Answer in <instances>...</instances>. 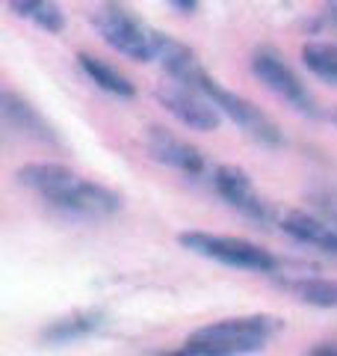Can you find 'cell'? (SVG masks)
Segmentation results:
<instances>
[{"instance_id": "cell-1", "label": "cell", "mask_w": 337, "mask_h": 356, "mask_svg": "<svg viewBox=\"0 0 337 356\" xmlns=\"http://www.w3.org/2000/svg\"><path fill=\"white\" fill-rule=\"evenodd\" d=\"M18 184L39 193L51 208L62 211L77 220H101L112 217L121 208V196L110 187L95 184L89 178L77 175L62 163H27L15 172Z\"/></svg>"}, {"instance_id": "cell-2", "label": "cell", "mask_w": 337, "mask_h": 356, "mask_svg": "<svg viewBox=\"0 0 337 356\" xmlns=\"http://www.w3.org/2000/svg\"><path fill=\"white\" fill-rule=\"evenodd\" d=\"M278 330L281 321L273 315L222 318L189 332V339H184L181 348L157 356H249L261 353Z\"/></svg>"}, {"instance_id": "cell-3", "label": "cell", "mask_w": 337, "mask_h": 356, "mask_svg": "<svg viewBox=\"0 0 337 356\" xmlns=\"http://www.w3.org/2000/svg\"><path fill=\"white\" fill-rule=\"evenodd\" d=\"M89 18H92V27L98 30V36L104 39L112 51H119L121 57L148 63V60H157V54H160L163 33L151 30L142 18H137L125 6L104 3V6L92 9Z\"/></svg>"}, {"instance_id": "cell-4", "label": "cell", "mask_w": 337, "mask_h": 356, "mask_svg": "<svg viewBox=\"0 0 337 356\" xmlns=\"http://www.w3.org/2000/svg\"><path fill=\"white\" fill-rule=\"evenodd\" d=\"M181 247L201 259L219 261L225 267H237V270H254V273H273L278 267V259L269 250L257 247L252 241L231 238V235H210V232H184Z\"/></svg>"}, {"instance_id": "cell-5", "label": "cell", "mask_w": 337, "mask_h": 356, "mask_svg": "<svg viewBox=\"0 0 337 356\" xmlns=\"http://www.w3.org/2000/svg\"><path fill=\"white\" fill-rule=\"evenodd\" d=\"M196 92L201 95H207L213 104H216V110L222 116H228L234 119L237 125L249 134L252 140H257L261 146H269V149H278L281 143H284V134H281L278 128V122L263 113L261 107H257L254 102H249V98H243L237 92H231V89H225L219 81H213L210 74H205V81L198 83Z\"/></svg>"}, {"instance_id": "cell-6", "label": "cell", "mask_w": 337, "mask_h": 356, "mask_svg": "<svg viewBox=\"0 0 337 356\" xmlns=\"http://www.w3.org/2000/svg\"><path fill=\"white\" fill-rule=\"evenodd\" d=\"M252 74L269 89V92L278 95L281 102H287L293 110H299V113H305V116L320 113L317 102H313V95L308 92V86L302 83V77L290 69L275 51L257 48L252 54Z\"/></svg>"}, {"instance_id": "cell-7", "label": "cell", "mask_w": 337, "mask_h": 356, "mask_svg": "<svg viewBox=\"0 0 337 356\" xmlns=\"http://www.w3.org/2000/svg\"><path fill=\"white\" fill-rule=\"evenodd\" d=\"M157 102H160L168 113H172L181 125H187L189 131H216L222 113L216 110V104L210 102L207 95L196 92V89H187L181 83H163L157 86Z\"/></svg>"}, {"instance_id": "cell-8", "label": "cell", "mask_w": 337, "mask_h": 356, "mask_svg": "<svg viewBox=\"0 0 337 356\" xmlns=\"http://www.w3.org/2000/svg\"><path fill=\"white\" fill-rule=\"evenodd\" d=\"M0 116L9 131H15L18 137L33 140V143H44V146H60V134L53 131V125L44 119L27 98H21L12 89H3L0 95Z\"/></svg>"}, {"instance_id": "cell-9", "label": "cell", "mask_w": 337, "mask_h": 356, "mask_svg": "<svg viewBox=\"0 0 337 356\" xmlns=\"http://www.w3.org/2000/svg\"><path fill=\"white\" fill-rule=\"evenodd\" d=\"M145 149H148V154L157 163L172 166V170L184 172V175H201L205 172V154H201L193 143L181 140L168 128L151 125L148 134H145Z\"/></svg>"}, {"instance_id": "cell-10", "label": "cell", "mask_w": 337, "mask_h": 356, "mask_svg": "<svg viewBox=\"0 0 337 356\" xmlns=\"http://www.w3.org/2000/svg\"><path fill=\"white\" fill-rule=\"evenodd\" d=\"M213 187L216 193L228 202L231 208H237L240 214H245L249 220H257V222H266L269 220V205L261 199V193L254 191L252 178L245 175L240 166H231L225 163L213 172Z\"/></svg>"}, {"instance_id": "cell-11", "label": "cell", "mask_w": 337, "mask_h": 356, "mask_svg": "<svg viewBox=\"0 0 337 356\" xmlns=\"http://www.w3.org/2000/svg\"><path fill=\"white\" fill-rule=\"evenodd\" d=\"M281 229L299 243L337 255V222L320 220L313 214H305V211H290V214L281 217Z\"/></svg>"}, {"instance_id": "cell-12", "label": "cell", "mask_w": 337, "mask_h": 356, "mask_svg": "<svg viewBox=\"0 0 337 356\" xmlns=\"http://www.w3.org/2000/svg\"><path fill=\"white\" fill-rule=\"evenodd\" d=\"M157 60L163 63L166 74L172 77L175 83H181L187 89H198V83L205 81V69H201V63L193 51L187 48V44L168 39V36H160V54H157Z\"/></svg>"}, {"instance_id": "cell-13", "label": "cell", "mask_w": 337, "mask_h": 356, "mask_svg": "<svg viewBox=\"0 0 337 356\" xmlns=\"http://www.w3.org/2000/svg\"><path fill=\"white\" fill-rule=\"evenodd\" d=\"M101 324H104V312H95V309L74 312V315H65L60 321H53L51 327H44L42 339L51 344H69V341L89 336V332H95Z\"/></svg>"}, {"instance_id": "cell-14", "label": "cell", "mask_w": 337, "mask_h": 356, "mask_svg": "<svg viewBox=\"0 0 337 356\" xmlns=\"http://www.w3.org/2000/svg\"><path fill=\"white\" fill-rule=\"evenodd\" d=\"M77 63H80V69L86 72L89 81H92L95 86H101L104 92L119 95V98H130L133 92H137V86L130 83V77H125L119 69H112L110 63L92 57V54H80V57H77Z\"/></svg>"}, {"instance_id": "cell-15", "label": "cell", "mask_w": 337, "mask_h": 356, "mask_svg": "<svg viewBox=\"0 0 337 356\" xmlns=\"http://www.w3.org/2000/svg\"><path fill=\"white\" fill-rule=\"evenodd\" d=\"M284 288L293 291L302 303L320 306V309H337V282L320 280V276H299V280H284Z\"/></svg>"}, {"instance_id": "cell-16", "label": "cell", "mask_w": 337, "mask_h": 356, "mask_svg": "<svg viewBox=\"0 0 337 356\" xmlns=\"http://www.w3.org/2000/svg\"><path fill=\"white\" fill-rule=\"evenodd\" d=\"M302 63L322 83L337 86V44L334 42H305L302 44Z\"/></svg>"}, {"instance_id": "cell-17", "label": "cell", "mask_w": 337, "mask_h": 356, "mask_svg": "<svg viewBox=\"0 0 337 356\" xmlns=\"http://www.w3.org/2000/svg\"><path fill=\"white\" fill-rule=\"evenodd\" d=\"M9 9L18 13L21 18L33 21V24H39L48 33H60L65 27V18L56 3H44V0H15V3H9Z\"/></svg>"}, {"instance_id": "cell-18", "label": "cell", "mask_w": 337, "mask_h": 356, "mask_svg": "<svg viewBox=\"0 0 337 356\" xmlns=\"http://www.w3.org/2000/svg\"><path fill=\"white\" fill-rule=\"evenodd\" d=\"M305 356H337V341H320Z\"/></svg>"}, {"instance_id": "cell-19", "label": "cell", "mask_w": 337, "mask_h": 356, "mask_svg": "<svg viewBox=\"0 0 337 356\" xmlns=\"http://www.w3.org/2000/svg\"><path fill=\"white\" fill-rule=\"evenodd\" d=\"M331 15H334V21H337V3H334V6H331Z\"/></svg>"}, {"instance_id": "cell-20", "label": "cell", "mask_w": 337, "mask_h": 356, "mask_svg": "<svg viewBox=\"0 0 337 356\" xmlns=\"http://www.w3.org/2000/svg\"><path fill=\"white\" fill-rule=\"evenodd\" d=\"M334 125H337V113H334Z\"/></svg>"}]
</instances>
